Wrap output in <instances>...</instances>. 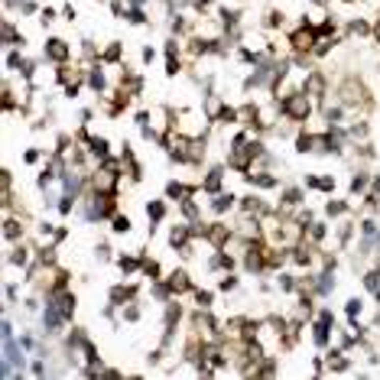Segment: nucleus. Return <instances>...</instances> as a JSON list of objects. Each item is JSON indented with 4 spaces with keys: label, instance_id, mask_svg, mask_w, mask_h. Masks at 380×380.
I'll use <instances>...</instances> for the list:
<instances>
[{
    "label": "nucleus",
    "instance_id": "3",
    "mask_svg": "<svg viewBox=\"0 0 380 380\" xmlns=\"http://www.w3.org/2000/svg\"><path fill=\"white\" fill-rule=\"evenodd\" d=\"M315 26H309V20L299 26V30L289 33V46H293V52H299V56H306V52H315Z\"/></svg>",
    "mask_w": 380,
    "mask_h": 380
},
{
    "label": "nucleus",
    "instance_id": "12",
    "mask_svg": "<svg viewBox=\"0 0 380 380\" xmlns=\"http://www.w3.org/2000/svg\"><path fill=\"white\" fill-rule=\"evenodd\" d=\"M26 260H30V250H26V247H16L10 254V263H16V267H26Z\"/></svg>",
    "mask_w": 380,
    "mask_h": 380
},
{
    "label": "nucleus",
    "instance_id": "13",
    "mask_svg": "<svg viewBox=\"0 0 380 380\" xmlns=\"http://www.w3.org/2000/svg\"><path fill=\"white\" fill-rule=\"evenodd\" d=\"M143 273H146V276H153V280H160V263H156V260H143Z\"/></svg>",
    "mask_w": 380,
    "mask_h": 380
},
{
    "label": "nucleus",
    "instance_id": "23",
    "mask_svg": "<svg viewBox=\"0 0 380 380\" xmlns=\"http://www.w3.org/2000/svg\"><path fill=\"white\" fill-rule=\"evenodd\" d=\"M344 4H351V0H344Z\"/></svg>",
    "mask_w": 380,
    "mask_h": 380
},
{
    "label": "nucleus",
    "instance_id": "20",
    "mask_svg": "<svg viewBox=\"0 0 380 380\" xmlns=\"http://www.w3.org/2000/svg\"><path fill=\"white\" fill-rule=\"evenodd\" d=\"M234 286H237L234 276H224V283H221V289H234Z\"/></svg>",
    "mask_w": 380,
    "mask_h": 380
},
{
    "label": "nucleus",
    "instance_id": "10",
    "mask_svg": "<svg viewBox=\"0 0 380 380\" xmlns=\"http://www.w3.org/2000/svg\"><path fill=\"white\" fill-rule=\"evenodd\" d=\"M146 215H149V221H163L166 205H163V201H149V205H146Z\"/></svg>",
    "mask_w": 380,
    "mask_h": 380
},
{
    "label": "nucleus",
    "instance_id": "1",
    "mask_svg": "<svg viewBox=\"0 0 380 380\" xmlns=\"http://www.w3.org/2000/svg\"><path fill=\"white\" fill-rule=\"evenodd\" d=\"M312 94H306V91H296V94H286V98L280 101V111H283V117L286 120H293V123H302L309 120V114H312Z\"/></svg>",
    "mask_w": 380,
    "mask_h": 380
},
{
    "label": "nucleus",
    "instance_id": "5",
    "mask_svg": "<svg viewBox=\"0 0 380 380\" xmlns=\"http://www.w3.org/2000/svg\"><path fill=\"white\" fill-rule=\"evenodd\" d=\"M46 56H49L52 62H59V65H65L72 52H68V42H62V39H49V42H46Z\"/></svg>",
    "mask_w": 380,
    "mask_h": 380
},
{
    "label": "nucleus",
    "instance_id": "2",
    "mask_svg": "<svg viewBox=\"0 0 380 380\" xmlns=\"http://www.w3.org/2000/svg\"><path fill=\"white\" fill-rule=\"evenodd\" d=\"M338 98H341V104H348V108H358V104H370V91L361 85V78H344L341 88H338Z\"/></svg>",
    "mask_w": 380,
    "mask_h": 380
},
{
    "label": "nucleus",
    "instance_id": "7",
    "mask_svg": "<svg viewBox=\"0 0 380 380\" xmlns=\"http://www.w3.org/2000/svg\"><path fill=\"white\" fill-rule=\"evenodd\" d=\"M218 189H221V169L208 172V179L201 182V192H208V195H211V192H218Z\"/></svg>",
    "mask_w": 380,
    "mask_h": 380
},
{
    "label": "nucleus",
    "instance_id": "15",
    "mask_svg": "<svg viewBox=\"0 0 380 380\" xmlns=\"http://www.w3.org/2000/svg\"><path fill=\"white\" fill-rule=\"evenodd\" d=\"M130 227H134V224H130V218H123V215H114V231H130Z\"/></svg>",
    "mask_w": 380,
    "mask_h": 380
},
{
    "label": "nucleus",
    "instance_id": "18",
    "mask_svg": "<svg viewBox=\"0 0 380 380\" xmlns=\"http://www.w3.org/2000/svg\"><path fill=\"white\" fill-rule=\"evenodd\" d=\"M351 33H354V36H367L370 26H367V23H351Z\"/></svg>",
    "mask_w": 380,
    "mask_h": 380
},
{
    "label": "nucleus",
    "instance_id": "6",
    "mask_svg": "<svg viewBox=\"0 0 380 380\" xmlns=\"http://www.w3.org/2000/svg\"><path fill=\"white\" fill-rule=\"evenodd\" d=\"M306 94H312V98H322V94H325V78H322L319 72H309V78H306Z\"/></svg>",
    "mask_w": 380,
    "mask_h": 380
},
{
    "label": "nucleus",
    "instance_id": "11",
    "mask_svg": "<svg viewBox=\"0 0 380 380\" xmlns=\"http://www.w3.org/2000/svg\"><path fill=\"white\" fill-rule=\"evenodd\" d=\"M88 146H91V153H94V156H101V160L108 156V140H98V137H91V140H88Z\"/></svg>",
    "mask_w": 380,
    "mask_h": 380
},
{
    "label": "nucleus",
    "instance_id": "4",
    "mask_svg": "<svg viewBox=\"0 0 380 380\" xmlns=\"http://www.w3.org/2000/svg\"><path fill=\"white\" fill-rule=\"evenodd\" d=\"M166 286H169V293H172V296L192 293V280H189V273H185V270H172V273H169V280H166Z\"/></svg>",
    "mask_w": 380,
    "mask_h": 380
},
{
    "label": "nucleus",
    "instance_id": "8",
    "mask_svg": "<svg viewBox=\"0 0 380 380\" xmlns=\"http://www.w3.org/2000/svg\"><path fill=\"white\" fill-rule=\"evenodd\" d=\"M211 208H215L218 215H224V211H231V208H234V195H218L215 201H211Z\"/></svg>",
    "mask_w": 380,
    "mask_h": 380
},
{
    "label": "nucleus",
    "instance_id": "16",
    "mask_svg": "<svg viewBox=\"0 0 380 380\" xmlns=\"http://www.w3.org/2000/svg\"><path fill=\"white\" fill-rule=\"evenodd\" d=\"M367 182H370V175H367V172H358V179L351 182V189H354V192H364V189H367Z\"/></svg>",
    "mask_w": 380,
    "mask_h": 380
},
{
    "label": "nucleus",
    "instance_id": "17",
    "mask_svg": "<svg viewBox=\"0 0 380 380\" xmlns=\"http://www.w3.org/2000/svg\"><path fill=\"white\" fill-rule=\"evenodd\" d=\"M344 211H348L344 201H328V215H332V218H335V215H344Z\"/></svg>",
    "mask_w": 380,
    "mask_h": 380
},
{
    "label": "nucleus",
    "instance_id": "22",
    "mask_svg": "<svg viewBox=\"0 0 380 380\" xmlns=\"http://www.w3.org/2000/svg\"><path fill=\"white\" fill-rule=\"evenodd\" d=\"M312 4H325V0H312Z\"/></svg>",
    "mask_w": 380,
    "mask_h": 380
},
{
    "label": "nucleus",
    "instance_id": "14",
    "mask_svg": "<svg viewBox=\"0 0 380 380\" xmlns=\"http://www.w3.org/2000/svg\"><path fill=\"white\" fill-rule=\"evenodd\" d=\"M120 59V42H114L108 52H101V62H117Z\"/></svg>",
    "mask_w": 380,
    "mask_h": 380
},
{
    "label": "nucleus",
    "instance_id": "19",
    "mask_svg": "<svg viewBox=\"0 0 380 380\" xmlns=\"http://www.w3.org/2000/svg\"><path fill=\"white\" fill-rule=\"evenodd\" d=\"M358 312H361V299H351V302H348V315H351V319H354Z\"/></svg>",
    "mask_w": 380,
    "mask_h": 380
},
{
    "label": "nucleus",
    "instance_id": "9",
    "mask_svg": "<svg viewBox=\"0 0 380 380\" xmlns=\"http://www.w3.org/2000/svg\"><path fill=\"white\" fill-rule=\"evenodd\" d=\"M23 234V227H20V221H13V218H7V224H4V237L7 241H16V237Z\"/></svg>",
    "mask_w": 380,
    "mask_h": 380
},
{
    "label": "nucleus",
    "instance_id": "21",
    "mask_svg": "<svg viewBox=\"0 0 380 380\" xmlns=\"http://www.w3.org/2000/svg\"><path fill=\"white\" fill-rule=\"evenodd\" d=\"M374 195H380V179H377V182H374Z\"/></svg>",
    "mask_w": 380,
    "mask_h": 380
}]
</instances>
